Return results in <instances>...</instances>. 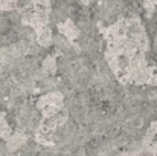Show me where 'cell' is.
Instances as JSON below:
<instances>
[{"instance_id":"1","label":"cell","mask_w":157,"mask_h":156,"mask_svg":"<svg viewBox=\"0 0 157 156\" xmlns=\"http://www.w3.org/2000/svg\"><path fill=\"white\" fill-rule=\"evenodd\" d=\"M63 95L58 94V92H53V94H48V95H43L38 101V109L41 112L43 116H51L55 115L59 109H63Z\"/></svg>"},{"instance_id":"2","label":"cell","mask_w":157,"mask_h":156,"mask_svg":"<svg viewBox=\"0 0 157 156\" xmlns=\"http://www.w3.org/2000/svg\"><path fill=\"white\" fill-rule=\"evenodd\" d=\"M35 32H37V42H38V45H40V46L48 48V46L52 43V29H51V26H49V25H46V26L40 28V29H38V31H35Z\"/></svg>"},{"instance_id":"3","label":"cell","mask_w":157,"mask_h":156,"mask_svg":"<svg viewBox=\"0 0 157 156\" xmlns=\"http://www.w3.org/2000/svg\"><path fill=\"white\" fill-rule=\"evenodd\" d=\"M58 28H59L61 34H63L66 38H69V40H73V38L78 37V29H76V26H75L70 20H67V22H64V23H59Z\"/></svg>"},{"instance_id":"4","label":"cell","mask_w":157,"mask_h":156,"mask_svg":"<svg viewBox=\"0 0 157 156\" xmlns=\"http://www.w3.org/2000/svg\"><path fill=\"white\" fill-rule=\"evenodd\" d=\"M26 135H23V133H12L11 135V138L8 139V147H9V150H14V149H18V147H21L25 142H26Z\"/></svg>"},{"instance_id":"5","label":"cell","mask_w":157,"mask_h":156,"mask_svg":"<svg viewBox=\"0 0 157 156\" xmlns=\"http://www.w3.org/2000/svg\"><path fill=\"white\" fill-rule=\"evenodd\" d=\"M11 135H12V132H11V127L8 126L6 119L0 116V136H2L3 139H6V141H8V139L11 138Z\"/></svg>"},{"instance_id":"6","label":"cell","mask_w":157,"mask_h":156,"mask_svg":"<svg viewBox=\"0 0 157 156\" xmlns=\"http://www.w3.org/2000/svg\"><path fill=\"white\" fill-rule=\"evenodd\" d=\"M17 2L18 0H0V9L3 11H11L17 6Z\"/></svg>"}]
</instances>
